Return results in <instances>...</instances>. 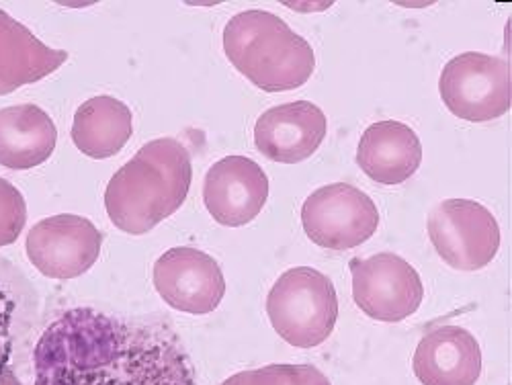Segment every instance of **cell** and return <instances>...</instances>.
<instances>
[{
	"label": "cell",
	"mask_w": 512,
	"mask_h": 385,
	"mask_svg": "<svg viewBox=\"0 0 512 385\" xmlns=\"http://www.w3.org/2000/svg\"><path fill=\"white\" fill-rule=\"evenodd\" d=\"M269 197L265 170L246 156H226L213 164L203 183V201L220 226L240 228L263 211Z\"/></svg>",
	"instance_id": "11"
},
{
	"label": "cell",
	"mask_w": 512,
	"mask_h": 385,
	"mask_svg": "<svg viewBox=\"0 0 512 385\" xmlns=\"http://www.w3.org/2000/svg\"><path fill=\"white\" fill-rule=\"evenodd\" d=\"M58 130L37 105L0 109V166L29 170L44 164L56 150Z\"/></svg>",
	"instance_id": "16"
},
{
	"label": "cell",
	"mask_w": 512,
	"mask_h": 385,
	"mask_svg": "<svg viewBox=\"0 0 512 385\" xmlns=\"http://www.w3.org/2000/svg\"><path fill=\"white\" fill-rule=\"evenodd\" d=\"M308 238L328 250H351L367 242L379 226V211L361 189L334 183L316 189L302 207Z\"/></svg>",
	"instance_id": "7"
},
{
	"label": "cell",
	"mask_w": 512,
	"mask_h": 385,
	"mask_svg": "<svg viewBox=\"0 0 512 385\" xmlns=\"http://www.w3.org/2000/svg\"><path fill=\"white\" fill-rule=\"evenodd\" d=\"M439 91L445 107L459 119H498L512 105L510 62L480 52L459 54L445 64Z\"/></svg>",
	"instance_id": "5"
},
{
	"label": "cell",
	"mask_w": 512,
	"mask_h": 385,
	"mask_svg": "<svg viewBox=\"0 0 512 385\" xmlns=\"http://www.w3.org/2000/svg\"><path fill=\"white\" fill-rule=\"evenodd\" d=\"M25 222L27 205L21 191L7 179H0V248L21 236Z\"/></svg>",
	"instance_id": "19"
},
{
	"label": "cell",
	"mask_w": 512,
	"mask_h": 385,
	"mask_svg": "<svg viewBox=\"0 0 512 385\" xmlns=\"http://www.w3.org/2000/svg\"><path fill=\"white\" fill-rule=\"evenodd\" d=\"M326 115L310 101L271 107L254 125V144L265 158L283 164L308 160L326 138Z\"/></svg>",
	"instance_id": "12"
},
{
	"label": "cell",
	"mask_w": 512,
	"mask_h": 385,
	"mask_svg": "<svg viewBox=\"0 0 512 385\" xmlns=\"http://www.w3.org/2000/svg\"><path fill=\"white\" fill-rule=\"evenodd\" d=\"M134 134L130 107L113 97H93L84 101L72 123V142L89 158L103 160L115 156Z\"/></svg>",
	"instance_id": "17"
},
{
	"label": "cell",
	"mask_w": 512,
	"mask_h": 385,
	"mask_svg": "<svg viewBox=\"0 0 512 385\" xmlns=\"http://www.w3.org/2000/svg\"><path fill=\"white\" fill-rule=\"evenodd\" d=\"M222 385H248V377H246V371L242 373H236L232 377H228Z\"/></svg>",
	"instance_id": "21"
},
{
	"label": "cell",
	"mask_w": 512,
	"mask_h": 385,
	"mask_svg": "<svg viewBox=\"0 0 512 385\" xmlns=\"http://www.w3.org/2000/svg\"><path fill=\"white\" fill-rule=\"evenodd\" d=\"M193 181L187 148L160 138L142 146L123 164L105 191L111 222L134 236H142L181 209Z\"/></svg>",
	"instance_id": "2"
},
{
	"label": "cell",
	"mask_w": 512,
	"mask_h": 385,
	"mask_svg": "<svg viewBox=\"0 0 512 385\" xmlns=\"http://www.w3.org/2000/svg\"><path fill=\"white\" fill-rule=\"evenodd\" d=\"M353 299L369 318L379 322H402L412 316L424 297L418 271L394 252H381L369 259H353Z\"/></svg>",
	"instance_id": "8"
},
{
	"label": "cell",
	"mask_w": 512,
	"mask_h": 385,
	"mask_svg": "<svg viewBox=\"0 0 512 385\" xmlns=\"http://www.w3.org/2000/svg\"><path fill=\"white\" fill-rule=\"evenodd\" d=\"M154 287L164 304L187 314H211L226 295L220 265L203 250L179 246L166 250L154 265Z\"/></svg>",
	"instance_id": "10"
},
{
	"label": "cell",
	"mask_w": 512,
	"mask_h": 385,
	"mask_svg": "<svg viewBox=\"0 0 512 385\" xmlns=\"http://www.w3.org/2000/svg\"><path fill=\"white\" fill-rule=\"evenodd\" d=\"M267 314L275 332L291 347H318L338 320L334 283L312 267L289 269L269 291Z\"/></svg>",
	"instance_id": "4"
},
{
	"label": "cell",
	"mask_w": 512,
	"mask_h": 385,
	"mask_svg": "<svg viewBox=\"0 0 512 385\" xmlns=\"http://www.w3.org/2000/svg\"><path fill=\"white\" fill-rule=\"evenodd\" d=\"M412 369L422 385H476L482 375V351L472 332L439 326L418 342Z\"/></svg>",
	"instance_id": "13"
},
{
	"label": "cell",
	"mask_w": 512,
	"mask_h": 385,
	"mask_svg": "<svg viewBox=\"0 0 512 385\" xmlns=\"http://www.w3.org/2000/svg\"><path fill=\"white\" fill-rule=\"evenodd\" d=\"M101 244L103 236L91 220L60 213L31 228L27 256L41 275L50 279H74L99 261Z\"/></svg>",
	"instance_id": "9"
},
{
	"label": "cell",
	"mask_w": 512,
	"mask_h": 385,
	"mask_svg": "<svg viewBox=\"0 0 512 385\" xmlns=\"http://www.w3.org/2000/svg\"><path fill=\"white\" fill-rule=\"evenodd\" d=\"M248 385H332L328 377L312 365H267L246 371Z\"/></svg>",
	"instance_id": "18"
},
{
	"label": "cell",
	"mask_w": 512,
	"mask_h": 385,
	"mask_svg": "<svg viewBox=\"0 0 512 385\" xmlns=\"http://www.w3.org/2000/svg\"><path fill=\"white\" fill-rule=\"evenodd\" d=\"M422 162V144L412 127L400 121H377L363 132L357 164L379 185L406 183Z\"/></svg>",
	"instance_id": "14"
},
{
	"label": "cell",
	"mask_w": 512,
	"mask_h": 385,
	"mask_svg": "<svg viewBox=\"0 0 512 385\" xmlns=\"http://www.w3.org/2000/svg\"><path fill=\"white\" fill-rule=\"evenodd\" d=\"M33 385H197L179 334L156 320L74 308L33 351Z\"/></svg>",
	"instance_id": "1"
},
{
	"label": "cell",
	"mask_w": 512,
	"mask_h": 385,
	"mask_svg": "<svg viewBox=\"0 0 512 385\" xmlns=\"http://www.w3.org/2000/svg\"><path fill=\"white\" fill-rule=\"evenodd\" d=\"M64 50H52L9 13L0 11V95L33 84L66 64Z\"/></svg>",
	"instance_id": "15"
},
{
	"label": "cell",
	"mask_w": 512,
	"mask_h": 385,
	"mask_svg": "<svg viewBox=\"0 0 512 385\" xmlns=\"http://www.w3.org/2000/svg\"><path fill=\"white\" fill-rule=\"evenodd\" d=\"M13 316H15V297L3 283H0V379H3L13 353V336H11Z\"/></svg>",
	"instance_id": "20"
},
{
	"label": "cell",
	"mask_w": 512,
	"mask_h": 385,
	"mask_svg": "<svg viewBox=\"0 0 512 385\" xmlns=\"http://www.w3.org/2000/svg\"><path fill=\"white\" fill-rule=\"evenodd\" d=\"M224 52L234 68L265 93L300 89L316 68L308 41L267 11L234 15L224 29Z\"/></svg>",
	"instance_id": "3"
},
{
	"label": "cell",
	"mask_w": 512,
	"mask_h": 385,
	"mask_svg": "<svg viewBox=\"0 0 512 385\" xmlns=\"http://www.w3.org/2000/svg\"><path fill=\"white\" fill-rule=\"evenodd\" d=\"M429 236L441 259L457 271H480L494 261L500 228L478 201L447 199L429 216Z\"/></svg>",
	"instance_id": "6"
}]
</instances>
